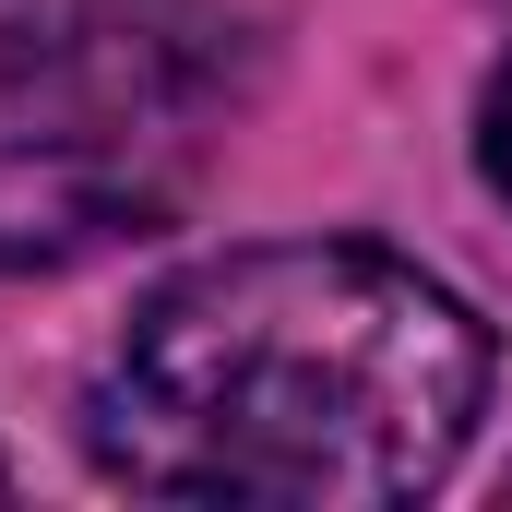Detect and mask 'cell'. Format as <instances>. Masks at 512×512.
Instances as JSON below:
<instances>
[{
	"label": "cell",
	"mask_w": 512,
	"mask_h": 512,
	"mask_svg": "<svg viewBox=\"0 0 512 512\" xmlns=\"http://www.w3.org/2000/svg\"><path fill=\"white\" fill-rule=\"evenodd\" d=\"M0 489H12V477H0Z\"/></svg>",
	"instance_id": "cell-4"
},
{
	"label": "cell",
	"mask_w": 512,
	"mask_h": 512,
	"mask_svg": "<svg viewBox=\"0 0 512 512\" xmlns=\"http://www.w3.org/2000/svg\"><path fill=\"white\" fill-rule=\"evenodd\" d=\"M215 131V0H0V274H48L167 227Z\"/></svg>",
	"instance_id": "cell-2"
},
{
	"label": "cell",
	"mask_w": 512,
	"mask_h": 512,
	"mask_svg": "<svg viewBox=\"0 0 512 512\" xmlns=\"http://www.w3.org/2000/svg\"><path fill=\"white\" fill-rule=\"evenodd\" d=\"M477 155H489V191L512 203V60H501V84H489V108H477Z\"/></svg>",
	"instance_id": "cell-3"
},
{
	"label": "cell",
	"mask_w": 512,
	"mask_h": 512,
	"mask_svg": "<svg viewBox=\"0 0 512 512\" xmlns=\"http://www.w3.org/2000/svg\"><path fill=\"white\" fill-rule=\"evenodd\" d=\"M489 405L477 310L393 251L274 239L155 286L84 382V453L143 501L370 512L453 477Z\"/></svg>",
	"instance_id": "cell-1"
}]
</instances>
